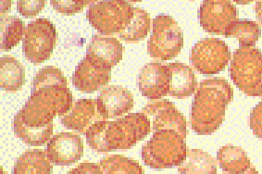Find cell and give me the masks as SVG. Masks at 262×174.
<instances>
[{
    "mask_svg": "<svg viewBox=\"0 0 262 174\" xmlns=\"http://www.w3.org/2000/svg\"><path fill=\"white\" fill-rule=\"evenodd\" d=\"M233 98V87L225 79L211 78L200 82L192 103V130L199 136L212 135L223 124Z\"/></svg>",
    "mask_w": 262,
    "mask_h": 174,
    "instance_id": "6da1fadb",
    "label": "cell"
},
{
    "mask_svg": "<svg viewBox=\"0 0 262 174\" xmlns=\"http://www.w3.org/2000/svg\"><path fill=\"white\" fill-rule=\"evenodd\" d=\"M151 130V122L145 113H130L114 121H98L86 133V142L99 153L129 149L145 139Z\"/></svg>",
    "mask_w": 262,
    "mask_h": 174,
    "instance_id": "7a4b0ae2",
    "label": "cell"
},
{
    "mask_svg": "<svg viewBox=\"0 0 262 174\" xmlns=\"http://www.w3.org/2000/svg\"><path fill=\"white\" fill-rule=\"evenodd\" d=\"M28 100L54 118L65 116L73 106L67 78L53 66H47L36 73Z\"/></svg>",
    "mask_w": 262,
    "mask_h": 174,
    "instance_id": "3957f363",
    "label": "cell"
},
{
    "mask_svg": "<svg viewBox=\"0 0 262 174\" xmlns=\"http://www.w3.org/2000/svg\"><path fill=\"white\" fill-rule=\"evenodd\" d=\"M188 152L185 137L173 130H157L141 149L144 163L152 169L179 167Z\"/></svg>",
    "mask_w": 262,
    "mask_h": 174,
    "instance_id": "277c9868",
    "label": "cell"
},
{
    "mask_svg": "<svg viewBox=\"0 0 262 174\" xmlns=\"http://www.w3.org/2000/svg\"><path fill=\"white\" fill-rule=\"evenodd\" d=\"M54 117L27 100L17 112L13 121L15 136L26 145L39 146L47 144L53 134Z\"/></svg>",
    "mask_w": 262,
    "mask_h": 174,
    "instance_id": "5b68a950",
    "label": "cell"
},
{
    "mask_svg": "<svg viewBox=\"0 0 262 174\" xmlns=\"http://www.w3.org/2000/svg\"><path fill=\"white\" fill-rule=\"evenodd\" d=\"M230 75L238 89L249 97L262 96V52L256 48H239L230 64Z\"/></svg>",
    "mask_w": 262,
    "mask_h": 174,
    "instance_id": "8992f818",
    "label": "cell"
},
{
    "mask_svg": "<svg viewBox=\"0 0 262 174\" xmlns=\"http://www.w3.org/2000/svg\"><path fill=\"white\" fill-rule=\"evenodd\" d=\"M135 7L127 1L93 2L86 17L93 27L103 35L121 34L131 23Z\"/></svg>",
    "mask_w": 262,
    "mask_h": 174,
    "instance_id": "52a82bcc",
    "label": "cell"
},
{
    "mask_svg": "<svg viewBox=\"0 0 262 174\" xmlns=\"http://www.w3.org/2000/svg\"><path fill=\"white\" fill-rule=\"evenodd\" d=\"M153 29L147 42V53L154 58L170 60L184 47V34L170 15L159 14L153 19Z\"/></svg>",
    "mask_w": 262,
    "mask_h": 174,
    "instance_id": "ba28073f",
    "label": "cell"
},
{
    "mask_svg": "<svg viewBox=\"0 0 262 174\" xmlns=\"http://www.w3.org/2000/svg\"><path fill=\"white\" fill-rule=\"evenodd\" d=\"M56 43L57 31L50 19L39 18L30 21L23 44L25 58L34 65L45 62L53 53Z\"/></svg>",
    "mask_w": 262,
    "mask_h": 174,
    "instance_id": "9c48e42d",
    "label": "cell"
},
{
    "mask_svg": "<svg viewBox=\"0 0 262 174\" xmlns=\"http://www.w3.org/2000/svg\"><path fill=\"white\" fill-rule=\"evenodd\" d=\"M231 59L227 44L219 38H204L194 45L190 62L198 72L212 75L223 72Z\"/></svg>",
    "mask_w": 262,
    "mask_h": 174,
    "instance_id": "30bf717a",
    "label": "cell"
},
{
    "mask_svg": "<svg viewBox=\"0 0 262 174\" xmlns=\"http://www.w3.org/2000/svg\"><path fill=\"white\" fill-rule=\"evenodd\" d=\"M199 21L209 34L226 35L238 19L236 7L227 0H205L200 6Z\"/></svg>",
    "mask_w": 262,
    "mask_h": 174,
    "instance_id": "8fae6325",
    "label": "cell"
},
{
    "mask_svg": "<svg viewBox=\"0 0 262 174\" xmlns=\"http://www.w3.org/2000/svg\"><path fill=\"white\" fill-rule=\"evenodd\" d=\"M142 112L148 117L151 130H173L187 136V122L185 116L170 100H152L143 107Z\"/></svg>",
    "mask_w": 262,
    "mask_h": 174,
    "instance_id": "7c38bea8",
    "label": "cell"
},
{
    "mask_svg": "<svg viewBox=\"0 0 262 174\" xmlns=\"http://www.w3.org/2000/svg\"><path fill=\"white\" fill-rule=\"evenodd\" d=\"M46 154L51 164L70 166L83 157V140L73 133H58L49 140Z\"/></svg>",
    "mask_w": 262,
    "mask_h": 174,
    "instance_id": "4fadbf2b",
    "label": "cell"
},
{
    "mask_svg": "<svg viewBox=\"0 0 262 174\" xmlns=\"http://www.w3.org/2000/svg\"><path fill=\"white\" fill-rule=\"evenodd\" d=\"M112 78V70L85 56L73 74L74 87L83 93H94L107 85Z\"/></svg>",
    "mask_w": 262,
    "mask_h": 174,
    "instance_id": "5bb4252c",
    "label": "cell"
},
{
    "mask_svg": "<svg viewBox=\"0 0 262 174\" xmlns=\"http://www.w3.org/2000/svg\"><path fill=\"white\" fill-rule=\"evenodd\" d=\"M138 87L142 95L150 100H159L169 95L170 73L168 65L147 63L138 75Z\"/></svg>",
    "mask_w": 262,
    "mask_h": 174,
    "instance_id": "9a60e30c",
    "label": "cell"
},
{
    "mask_svg": "<svg viewBox=\"0 0 262 174\" xmlns=\"http://www.w3.org/2000/svg\"><path fill=\"white\" fill-rule=\"evenodd\" d=\"M102 121L107 120L101 113L97 99H79L61 118V122L66 128L80 135H86L93 124Z\"/></svg>",
    "mask_w": 262,
    "mask_h": 174,
    "instance_id": "2e32d148",
    "label": "cell"
},
{
    "mask_svg": "<svg viewBox=\"0 0 262 174\" xmlns=\"http://www.w3.org/2000/svg\"><path fill=\"white\" fill-rule=\"evenodd\" d=\"M97 101L106 120L122 116L134 107L133 94L121 85L105 87L97 97Z\"/></svg>",
    "mask_w": 262,
    "mask_h": 174,
    "instance_id": "e0dca14e",
    "label": "cell"
},
{
    "mask_svg": "<svg viewBox=\"0 0 262 174\" xmlns=\"http://www.w3.org/2000/svg\"><path fill=\"white\" fill-rule=\"evenodd\" d=\"M122 43L115 37L103 34L93 36L86 51V56L111 70L122 60Z\"/></svg>",
    "mask_w": 262,
    "mask_h": 174,
    "instance_id": "ac0fdd59",
    "label": "cell"
},
{
    "mask_svg": "<svg viewBox=\"0 0 262 174\" xmlns=\"http://www.w3.org/2000/svg\"><path fill=\"white\" fill-rule=\"evenodd\" d=\"M168 68L170 73L169 95L177 98L192 96L198 85L194 71L181 62L170 63Z\"/></svg>",
    "mask_w": 262,
    "mask_h": 174,
    "instance_id": "d6986e66",
    "label": "cell"
},
{
    "mask_svg": "<svg viewBox=\"0 0 262 174\" xmlns=\"http://www.w3.org/2000/svg\"><path fill=\"white\" fill-rule=\"evenodd\" d=\"M220 168L230 174H245L252 168L248 154L240 146L224 145L217 153Z\"/></svg>",
    "mask_w": 262,
    "mask_h": 174,
    "instance_id": "ffe728a7",
    "label": "cell"
},
{
    "mask_svg": "<svg viewBox=\"0 0 262 174\" xmlns=\"http://www.w3.org/2000/svg\"><path fill=\"white\" fill-rule=\"evenodd\" d=\"M25 83V69L12 56H3L0 60V85L3 91L16 92Z\"/></svg>",
    "mask_w": 262,
    "mask_h": 174,
    "instance_id": "44dd1931",
    "label": "cell"
},
{
    "mask_svg": "<svg viewBox=\"0 0 262 174\" xmlns=\"http://www.w3.org/2000/svg\"><path fill=\"white\" fill-rule=\"evenodd\" d=\"M52 164L41 149H28L16 160L12 174H51Z\"/></svg>",
    "mask_w": 262,
    "mask_h": 174,
    "instance_id": "7402d4cb",
    "label": "cell"
},
{
    "mask_svg": "<svg viewBox=\"0 0 262 174\" xmlns=\"http://www.w3.org/2000/svg\"><path fill=\"white\" fill-rule=\"evenodd\" d=\"M179 174H217L213 157L202 149H188L184 162L178 167Z\"/></svg>",
    "mask_w": 262,
    "mask_h": 174,
    "instance_id": "603a6c76",
    "label": "cell"
},
{
    "mask_svg": "<svg viewBox=\"0 0 262 174\" xmlns=\"http://www.w3.org/2000/svg\"><path fill=\"white\" fill-rule=\"evenodd\" d=\"M150 15L146 10L136 7L131 23L119 34L127 43H136L146 38L150 31Z\"/></svg>",
    "mask_w": 262,
    "mask_h": 174,
    "instance_id": "cb8c5ba5",
    "label": "cell"
},
{
    "mask_svg": "<svg viewBox=\"0 0 262 174\" xmlns=\"http://www.w3.org/2000/svg\"><path fill=\"white\" fill-rule=\"evenodd\" d=\"M260 35L261 29L256 21L244 19H237L225 36L236 39L240 48H254Z\"/></svg>",
    "mask_w": 262,
    "mask_h": 174,
    "instance_id": "d4e9b609",
    "label": "cell"
},
{
    "mask_svg": "<svg viewBox=\"0 0 262 174\" xmlns=\"http://www.w3.org/2000/svg\"><path fill=\"white\" fill-rule=\"evenodd\" d=\"M24 20L16 16L1 17V49L8 51L16 47L25 34Z\"/></svg>",
    "mask_w": 262,
    "mask_h": 174,
    "instance_id": "484cf974",
    "label": "cell"
},
{
    "mask_svg": "<svg viewBox=\"0 0 262 174\" xmlns=\"http://www.w3.org/2000/svg\"><path fill=\"white\" fill-rule=\"evenodd\" d=\"M103 174H145L138 161L122 155L108 156L99 162Z\"/></svg>",
    "mask_w": 262,
    "mask_h": 174,
    "instance_id": "4316f807",
    "label": "cell"
},
{
    "mask_svg": "<svg viewBox=\"0 0 262 174\" xmlns=\"http://www.w3.org/2000/svg\"><path fill=\"white\" fill-rule=\"evenodd\" d=\"M54 10L64 15H73L78 13L91 4L88 0H52L50 1Z\"/></svg>",
    "mask_w": 262,
    "mask_h": 174,
    "instance_id": "83f0119b",
    "label": "cell"
},
{
    "mask_svg": "<svg viewBox=\"0 0 262 174\" xmlns=\"http://www.w3.org/2000/svg\"><path fill=\"white\" fill-rule=\"evenodd\" d=\"M46 3L45 0H19L17 1V10L25 18H31L39 14Z\"/></svg>",
    "mask_w": 262,
    "mask_h": 174,
    "instance_id": "f1b7e54d",
    "label": "cell"
},
{
    "mask_svg": "<svg viewBox=\"0 0 262 174\" xmlns=\"http://www.w3.org/2000/svg\"><path fill=\"white\" fill-rule=\"evenodd\" d=\"M249 126L253 134L262 139V99L250 112Z\"/></svg>",
    "mask_w": 262,
    "mask_h": 174,
    "instance_id": "f546056e",
    "label": "cell"
},
{
    "mask_svg": "<svg viewBox=\"0 0 262 174\" xmlns=\"http://www.w3.org/2000/svg\"><path fill=\"white\" fill-rule=\"evenodd\" d=\"M67 174H103V172L100 164L83 162L71 169Z\"/></svg>",
    "mask_w": 262,
    "mask_h": 174,
    "instance_id": "4dcf8cb0",
    "label": "cell"
},
{
    "mask_svg": "<svg viewBox=\"0 0 262 174\" xmlns=\"http://www.w3.org/2000/svg\"><path fill=\"white\" fill-rule=\"evenodd\" d=\"M11 8V1H2L1 2V17L6 16L7 13H9Z\"/></svg>",
    "mask_w": 262,
    "mask_h": 174,
    "instance_id": "1f68e13d",
    "label": "cell"
},
{
    "mask_svg": "<svg viewBox=\"0 0 262 174\" xmlns=\"http://www.w3.org/2000/svg\"><path fill=\"white\" fill-rule=\"evenodd\" d=\"M255 10H256L257 19H258L259 24L262 25V1H257L256 3V7H255Z\"/></svg>",
    "mask_w": 262,
    "mask_h": 174,
    "instance_id": "d6a6232c",
    "label": "cell"
},
{
    "mask_svg": "<svg viewBox=\"0 0 262 174\" xmlns=\"http://www.w3.org/2000/svg\"><path fill=\"white\" fill-rule=\"evenodd\" d=\"M245 174H258V172H257V169H255V168H254V167H252V168H251V169H249V170H248V172H247V173H245Z\"/></svg>",
    "mask_w": 262,
    "mask_h": 174,
    "instance_id": "836d02e7",
    "label": "cell"
},
{
    "mask_svg": "<svg viewBox=\"0 0 262 174\" xmlns=\"http://www.w3.org/2000/svg\"><path fill=\"white\" fill-rule=\"evenodd\" d=\"M223 174H230V173H223Z\"/></svg>",
    "mask_w": 262,
    "mask_h": 174,
    "instance_id": "e575fe53",
    "label": "cell"
}]
</instances>
